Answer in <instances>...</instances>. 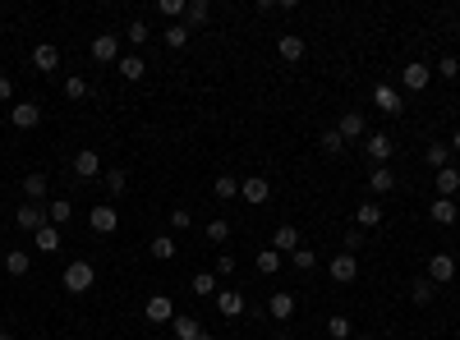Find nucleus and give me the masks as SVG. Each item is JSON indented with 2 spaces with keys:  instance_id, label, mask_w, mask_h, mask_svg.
<instances>
[{
  "instance_id": "9b49d317",
  "label": "nucleus",
  "mask_w": 460,
  "mask_h": 340,
  "mask_svg": "<svg viewBox=\"0 0 460 340\" xmlns=\"http://www.w3.org/2000/svg\"><path fill=\"white\" fill-rule=\"evenodd\" d=\"M74 175H78V179H97V175H101V161H97V152H92V147H83V152L74 156Z\"/></svg>"
},
{
  "instance_id": "f8f14e48",
  "label": "nucleus",
  "mask_w": 460,
  "mask_h": 340,
  "mask_svg": "<svg viewBox=\"0 0 460 340\" xmlns=\"http://www.w3.org/2000/svg\"><path fill=\"white\" fill-rule=\"evenodd\" d=\"M336 133L345 138V143L364 138V115H359V110H345V115H340V124H336Z\"/></svg>"
},
{
  "instance_id": "bb28decb",
  "label": "nucleus",
  "mask_w": 460,
  "mask_h": 340,
  "mask_svg": "<svg viewBox=\"0 0 460 340\" xmlns=\"http://www.w3.org/2000/svg\"><path fill=\"white\" fill-rule=\"evenodd\" d=\"M433 221H438V226H456V202H451V198H438V202H433Z\"/></svg>"
},
{
  "instance_id": "8fccbe9b",
  "label": "nucleus",
  "mask_w": 460,
  "mask_h": 340,
  "mask_svg": "<svg viewBox=\"0 0 460 340\" xmlns=\"http://www.w3.org/2000/svg\"><path fill=\"white\" fill-rule=\"evenodd\" d=\"M359 244H364V230H350V235H345V253H354Z\"/></svg>"
},
{
  "instance_id": "a211bd4d",
  "label": "nucleus",
  "mask_w": 460,
  "mask_h": 340,
  "mask_svg": "<svg viewBox=\"0 0 460 340\" xmlns=\"http://www.w3.org/2000/svg\"><path fill=\"white\" fill-rule=\"evenodd\" d=\"M276 51H281V60H290V65H295V60H304V37L285 33L281 42H276Z\"/></svg>"
},
{
  "instance_id": "de8ad7c7",
  "label": "nucleus",
  "mask_w": 460,
  "mask_h": 340,
  "mask_svg": "<svg viewBox=\"0 0 460 340\" xmlns=\"http://www.w3.org/2000/svg\"><path fill=\"white\" fill-rule=\"evenodd\" d=\"M438 74H442V78H456V74H460V60H456V55H442Z\"/></svg>"
},
{
  "instance_id": "7ed1b4c3",
  "label": "nucleus",
  "mask_w": 460,
  "mask_h": 340,
  "mask_svg": "<svg viewBox=\"0 0 460 340\" xmlns=\"http://www.w3.org/2000/svg\"><path fill=\"white\" fill-rule=\"evenodd\" d=\"M327 272H331V281H336V286H350L354 276H359V258H350V253H336V258L327 263Z\"/></svg>"
},
{
  "instance_id": "c03bdc74",
  "label": "nucleus",
  "mask_w": 460,
  "mask_h": 340,
  "mask_svg": "<svg viewBox=\"0 0 460 340\" xmlns=\"http://www.w3.org/2000/svg\"><path fill=\"white\" fill-rule=\"evenodd\" d=\"M194 295H217V281H212L208 272H198L194 276Z\"/></svg>"
},
{
  "instance_id": "864d4df0",
  "label": "nucleus",
  "mask_w": 460,
  "mask_h": 340,
  "mask_svg": "<svg viewBox=\"0 0 460 340\" xmlns=\"http://www.w3.org/2000/svg\"><path fill=\"white\" fill-rule=\"evenodd\" d=\"M0 340H14V336H10V331H0Z\"/></svg>"
},
{
  "instance_id": "3c124183",
  "label": "nucleus",
  "mask_w": 460,
  "mask_h": 340,
  "mask_svg": "<svg viewBox=\"0 0 460 340\" xmlns=\"http://www.w3.org/2000/svg\"><path fill=\"white\" fill-rule=\"evenodd\" d=\"M10 97H14V78L0 74V101H10Z\"/></svg>"
},
{
  "instance_id": "f257e3e1",
  "label": "nucleus",
  "mask_w": 460,
  "mask_h": 340,
  "mask_svg": "<svg viewBox=\"0 0 460 340\" xmlns=\"http://www.w3.org/2000/svg\"><path fill=\"white\" fill-rule=\"evenodd\" d=\"M92 286H97V267H92V263L78 258V263L65 267V290H69V295H88Z\"/></svg>"
},
{
  "instance_id": "f3484780",
  "label": "nucleus",
  "mask_w": 460,
  "mask_h": 340,
  "mask_svg": "<svg viewBox=\"0 0 460 340\" xmlns=\"http://www.w3.org/2000/svg\"><path fill=\"white\" fill-rule=\"evenodd\" d=\"M267 313H272L276 322H285L290 313H295V295H290V290H281V295H272V299H267Z\"/></svg>"
},
{
  "instance_id": "49530a36",
  "label": "nucleus",
  "mask_w": 460,
  "mask_h": 340,
  "mask_svg": "<svg viewBox=\"0 0 460 340\" xmlns=\"http://www.w3.org/2000/svg\"><path fill=\"white\" fill-rule=\"evenodd\" d=\"M189 226H194V216H189L185 207H175V212H171V230H189Z\"/></svg>"
},
{
  "instance_id": "423d86ee",
  "label": "nucleus",
  "mask_w": 460,
  "mask_h": 340,
  "mask_svg": "<svg viewBox=\"0 0 460 340\" xmlns=\"http://www.w3.org/2000/svg\"><path fill=\"white\" fill-rule=\"evenodd\" d=\"M143 318L157 322V327H161V322H175V304H171L166 295H152L148 304H143Z\"/></svg>"
},
{
  "instance_id": "9d476101",
  "label": "nucleus",
  "mask_w": 460,
  "mask_h": 340,
  "mask_svg": "<svg viewBox=\"0 0 460 340\" xmlns=\"http://www.w3.org/2000/svg\"><path fill=\"white\" fill-rule=\"evenodd\" d=\"M88 226H92L97 235H115L120 216H115V207H110V202H101V207H92V212H88Z\"/></svg>"
},
{
  "instance_id": "37998d69",
  "label": "nucleus",
  "mask_w": 460,
  "mask_h": 340,
  "mask_svg": "<svg viewBox=\"0 0 460 340\" xmlns=\"http://www.w3.org/2000/svg\"><path fill=\"white\" fill-rule=\"evenodd\" d=\"M46 216H51V226H55V221H69V216H74V207H69L65 198H55V202H51V212H46Z\"/></svg>"
},
{
  "instance_id": "5fc2aeb1",
  "label": "nucleus",
  "mask_w": 460,
  "mask_h": 340,
  "mask_svg": "<svg viewBox=\"0 0 460 340\" xmlns=\"http://www.w3.org/2000/svg\"><path fill=\"white\" fill-rule=\"evenodd\" d=\"M194 340H212V336H208V331H203V336H194Z\"/></svg>"
},
{
  "instance_id": "e433bc0d",
  "label": "nucleus",
  "mask_w": 460,
  "mask_h": 340,
  "mask_svg": "<svg viewBox=\"0 0 460 340\" xmlns=\"http://www.w3.org/2000/svg\"><path fill=\"white\" fill-rule=\"evenodd\" d=\"M433 290H438V286L424 276V281H415V286H410V299H415V304H433Z\"/></svg>"
},
{
  "instance_id": "c756f323",
  "label": "nucleus",
  "mask_w": 460,
  "mask_h": 340,
  "mask_svg": "<svg viewBox=\"0 0 460 340\" xmlns=\"http://www.w3.org/2000/svg\"><path fill=\"white\" fill-rule=\"evenodd\" d=\"M428 165H438V170H447V165H451V147L447 143H428Z\"/></svg>"
},
{
  "instance_id": "2f4dec72",
  "label": "nucleus",
  "mask_w": 460,
  "mask_h": 340,
  "mask_svg": "<svg viewBox=\"0 0 460 340\" xmlns=\"http://www.w3.org/2000/svg\"><path fill=\"white\" fill-rule=\"evenodd\" d=\"M350 318H345V313H336V318H327V336L331 340H350Z\"/></svg>"
},
{
  "instance_id": "4be33fe9",
  "label": "nucleus",
  "mask_w": 460,
  "mask_h": 340,
  "mask_svg": "<svg viewBox=\"0 0 460 340\" xmlns=\"http://www.w3.org/2000/svg\"><path fill=\"white\" fill-rule=\"evenodd\" d=\"M28 267H33V258H28L23 249H10V253H5V272H10V276H28Z\"/></svg>"
},
{
  "instance_id": "6ab92c4d",
  "label": "nucleus",
  "mask_w": 460,
  "mask_h": 340,
  "mask_svg": "<svg viewBox=\"0 0 460 340\" xmlns=\"http://www.w3.org/2000/svg\"><path fill=\"white\" fill-rule=\"evenodd\" d=\"M208 19H212V5H208V0H194V5H185V28H189V33H194L198 23H208Z\"/></svg>"
},
{
  "instance_id": "c85d7f7f",
  "label": "nucleus",
  "mask_w": 460,
  "mask_h": 340,
  "mask_svg": "<svg viewBox=\"0 0 460 340\" xmlns=\"http://www.w3.org/2000/svg\"><path fill=\"white\" fill-rule=\"evenodd\" d=\"M23 193H28V202H42V198H46V175L33 170V175L23 179Z\"/></svg>"
},
{
  "instance_id": "2eb2a0df",
  "label": "nucleus",
  "mask_w": 460,
  "mask_h": 340,
  "mask_svg": "<svg viewBox=\"0 0 460 340\" xmlns=\"http://www.w3.org/2000/svg\"><path fill=\"white\" fill-rule=\"evenodd\" d=\"M240 193L249 198V202H267V198H272V184H267L263 175H253V179H240Z\"/></svg>"
},
{
  "instance_id": "4468645a",
  "label": "nucleus",
  "mask_w": 460,
  "mask_h": 340,
  "mask_svg": "<svg viewBox=\"0 0 460 340\" xmlns=\"http://www.w3.org/2000/svg\"><path fill=\"white\" fill-rule=\"evenodd\" d=\"M373 101H378V110H387V115H401V92L387 88V83H378V88H373Z\"/></svg>"
},
{
  "instance_id": "a18cd8bd",
  "label": "nucleus",
  "mask_w": 460,
  "mask_h": 340,
  "mask_svg": "<svg viewBox=\"0 0 460 340\" xmlns=\"http://www.w3.org/2000/svg\"><path fill=\"white\" fill-rule=\"evenodd\" d=\"M161 14H166V19H180V23H185V0H161Z\"/></svg>"
},
{
  "instance_id": "a878e982",
  "label": "nucleus",
  "mask_w": 460,
  "mask_h": 340,
  "mask_svg": "<svg viewBox=\"0 0 460 340\" xmlns=\"http://www.w3.org/2000/svg\"><path fill=\"white\" fill-rule=\"evenodd\" d=\"M290 267H295V272H313V267H318V253H313V249H304V244H299V249L290 253Z\"/></svg>"
},
{
  "instance_id": "f03ea898",
  "label": "nucleus",
  "mask_w": 460,
  "mask_h": 340,
  "mask_svg": "<svg viewBox=\"0 0 460 340\" xmlns=\"http://www.w3.org/2000/svg\"><path fill=\"white\" fill-rule=\"evenodd\" d=\"M14 226H19V230H42V226H51V221H46V207L42 202H23L19 212H14Z\"/></svg>"
},
{
  "instance_id": "c9c22d12",
  "label": "nucleus",
  "mask_w": 460,
  "mask_h": 340,
  "mask_svg": "<svg viewBox=\"0 0 460 340\" xmlns=\"http://www.w3.org/2000/svg\"><path fill=\"white\" fill-rule=\"evenodd\" d=\"M212 193L221 198V202H226V198H235L240 193V179H230V175H221V179H212Z\"/></svg>"
},
{
  "instance_id": "a19ab883",
  "label": "nucleus",
  "mask_w": 460,
  "mask_h": 340,
  "mask_svg": "<svg viewBox=\"0 0 460 340\" xmlns=\"http://www.w3.org/2000/svg\"><path fill=\"white\" fill-rule=\"evenodd\" d=\"M322 152H327V156H340V152H345V138H340L336 129H327V133H322Z\"/></svg>"
},
{
  "instance_id": "dca6fc26",
  "label": "nucleus",
  "mask_w": 460,
  "mask_h": 340,
  "mask_svg": "<svg viewBox=\"0 0 460 340\" xmlns=\"http://www.w3.org/2000/svg\"><path fill=\"white\" fill-rule=\"evenodd\" d=\"M33 65L42 69V74H55V69H60V51H55L51 42H42V46L33 51Z\"/></svg>"
},
{
  "instance_id": "aec40b11",
  "label": "nucleus",
  "mask_w": 460,
  "mask_h": 340,
  "mask_svg": "<svg viewBox=\"0 0 460 340\" xmlns=\"http://www.w3.org/2000/svg\"><path fill=\"white\" fill-rule=\"evenodd\" d=\"M354 221H359V230H378V226H382V207H378V202H364V207L354 212Z\"/></svg>"
},
{
  "instance_id": "cd10ccee",
  "label": "nucleus",
  "mask_w": 460,
  "mask_h": 340,
  "mask_svg": "<svg viewBox=\"0 0 460 340\" xmlns=\"http://www.w3.org/2000/svg\"><path fill=\"white\" fill-rule=\"evenodd\" d=\"M101 184H106L110 198H120L124 189H129V175H124V170H106V175H101Z\"/></svg>"
},
{
  "instance_id": "b1692460",
  "label": "nucleus",
  "mask_w": 460,
  "mask_h": 340,
  "mask_svg": "<svg viewBox=\"0 0 460 340\" xmlns=\"http://www.w3.org/2000/svg\"><path fill=\"white\" fill-rule=\"evenodd\" d=\"M189 37H194V33H189L185 23H171V28H166V33H161V42L171 46V51H180V46H189Z\"/></svg>"
},
{
  "instance_id": "ea45409f",
  "label": "nucleus",
  "mask_w": 460,
  "mask_h": 340,
  "mask_svg": "<svg viewBox=\"0 0 460 340\" xmlns=\"http://www.w3.org/2000/svg\"><path fill=\"white\" fill-rule=\"evenodd\" d=\"M152 258H161V263H166V258H175V239H171V235H157V239H152Z\"/></svg>"
},
{
  "instance_id": "1a4fd4ad",
  "label": "nucleus",
  "mask_w": 460,
  "mask_h": 340,
  "mask_svg": "<svg viewBox=\"0 0 460 340\" xmlns=\"http://www.w3.org/2000/svg\"><path fill=\"white\" fill-rule=\"evenodd\" d=\"M428 78H433V69H428V65H419V60H410V65L401 69V88L424 92V88H428Z\"/></svg>"
},
{
  "instance_id": "0eeeda50",
  "label": "nucleus",
  "mask_w": 460,
  "mask_h": 340,
  "mask_svg": "<svg viewBox=\"0 0 460 340\" xmlns=\"http://www.w3.org/2000/svg\"><path fill=\"white\" fill-rule=\"evenodd\" d=\"M92 60H97V65H110V60H120V37H115V33L92 37Z\"/></svg>"
},
{
  "instance_id": "6e6552de",
  "label": "nucleus",
  "mask_w": 460,
  "mask_h": 340,
  "mask_svg": "<svg viewBox=\"0 0 460 340\" xmlns=\"http://www.w3.org/2000/svg\"><path fill=\"white\" fill-rule=\"evenodd\" d=\"M10 124L14 129H37V124H42V106H37V101H19V106L10 110Z\"/></svg>"
},
{
  "instance_id": "09e8293b",
  "label": "nucleus",
  "mask_w": 460,
  "mask_h": 340,
  "mask_svg": "<svg viewBox=\"0 0 460 340\" xmlns=\"http://www.w3.org/2000/svg\"><path fill=\"white\" fill-rule=\"evenodd\" d=\"M217 272H221V276L235 272V258H230V253H221V258H217Z\"/></svg>"
},
{
  "instance_id": "39448f33",
  "label": "nucleus",
  "mask_w": 460,
  "mask_h": 340,
  "mask_svg": "<svg viewBox=\"0 0 460 340\" xmlns=\"http://www.w3.org/2000/svg\"><path fill=\"white\" fill-rule=\"evenodd\" d=\"M451 276H456V258H451V253H433V258H428V281H433V286H447Z\"/></svg>"
},
{
  "instance_id": "603ef678",
  "label": "nucleus",
  "mask_w": 460,
  "mask_h": 340,
  "mask_svg": "<svg viewBox=\"0 0 460 340\" xmlns=\"http://www.w3.org/2000/svg\"><path fill=\"white\" fill-rule=\"evenodd\" d=\"M451 152H460V129H456V133H451Z\"/></svg>"
},
{
  "instance_id": "ddd939ff",
  "label": "nucleus",
  "mask_w": 460,
  "mask_h": 340,
  "mask_svg": "<svg viewBox=\"0 0 460 340\" xmlns=\"http://www.w3.org/2000/svg\"><path fill=\"white\" fill-rule=\"evenodd\" d=\"M244 308H249V304H244V295H235V290H221V295H217V313H221V318H240Z\"/></svg>"
},
{
  "instance_id": "393cba45",
  "label": "nucleus",
  "mask_w": 460,
  "mask_h": 340,
  "mask_svg": "<svg viewBox=\"0 0 460 340\" xmlns=\"http://www.w3.org/2000/svg\"><path fill=\"white\" fill-rule=\"evenodd\" d=\"M295 249H299V230H295V226H281V230H276V253L290 258Z\"/></svg>"
},
{
  "instance_id": "58836bf2",
  "label": "nucleus",
  "mask_w": 460,
  "mask_h": 340,
  "mask_svg": "<svg viewBox=\"0 0 460 340\" xmlns=\"http://www.w3.org/2000/svg\"><path fill=\"white\" fill-rule=\"evenodd\" d=\"M124 37H129L134 46H143V42H152V28H148L143 19H134V23H129V33H124Z\"/></svg>"
},
{
  "instance_id": "473e14b6",
  "label": "nucleus",
  "mask_w": 460,
  "mask_h": 340,
  "mask_svg": "<svg viewBox=\"0 0 460 340\" xmlns=\"http://www.w3.org/2000/svg\"><path fill=\"white\" fill-rule=\"evenodd\" d=\"M258 272H263V276H276V272H281V253H276V249H263V253H258Z\"/></svg>"
},
{
  "instance_id": "79ce46f5",
  "label": "nucleus",
  "mask_w": 460,
  "mask_h": 340,
  "mask_svg": "<svg viewBox=\"0 0 460 340\" xmlns=\"http://www.w3.org/2000/svg\"><path fill=\"white\" fill-rule=\"evenodd\" d=\"M208 239L212 244H226L230 239V221H208Z\"/></svg>"
},
{
  "instance_id": "f704fd0d",
  "label": "nucleus",
  "mask_w": 460,
  "mask_h": 340,
  "mask_svg": "<svg viewBox=\"0 0 460 340\" xmlns=\"http://www.w3.org/2000/svg\"><path fill=\"white\" fill-rule=\"evenodd\" d=\"M171 327H175V340H194V336H203V327H198L194 318H175Z\"/></svg>"
},
{
  "instance_id": "412c9836",
  "label": "nucleus",
  "mask_w": 460,
  "mask_h": 340,
  "mask_svg": "<svg viewBox=\"0 0 460 340\" xmlns=\"http://www.w3.org/2000/svg\"><path fill=\"white\" fill-rule=\"evenodd\" d=\"M368 189H373V193H391V189H396V175L387 170V165H373V175H368Z\"/></svg>"
},
{
  "instance_id": "6e6d98bb",
  "label": "nucleus",
  "mask_w": 460,
  "mask_h": 340,
  "mask_svg": "<svg viewBox=\"0 0 460 340\" xmlns=\"http://www.w3.org/2000/svg\"><path fill=\"white\" fill-rule=\"evenodd\" d=\"M276 340H295V336H276Z\"/></svg>"
},
{
  "instance_id": "72a5a7b5",
  "label": "nucleus",
  "mask_w": 460,
  "mask_h": 340,
  "mask_svg": "<svg viewBox=\"0 0 460 340\" xmlns=\"http://www.w3.org/2000/svg\"><path fill=\"white\" fill-rule=\"evenodd\" d=\"M143 74H148V69H143V60H138V55H124V60H120V78H129V83H138Z\"/></svg>"
},
{
  "instance_id": "7c9ffc66",
  "label": "nucleus",
  "mask_w": 460,
  "mask_h": 340,
  "mask_svg": "<svg viewBox=\"0 0 460 340\" xmlns=\"http://www.w3.org/2000/svg\"><path fill=\"white\" fill-rule=\"evenodd\" d=\"M33 239H37V249H42V253H55V249H60V230H55V226H42Z\"/></svg>"
},
{
  "instance_id": "20e7f679",
  "label": "nucleus",
  "mask_w": 460,
  "mask_h": 340,
  "mask_svg": "<svg viewBox=\"0 0 460 340\" xmlns=\"http://www.w3.org/2000/svg\"><path fill=\"white\" fill-rule=\"evenodd\" d=\"M364 152H368L373 165H387V156L396 152V147H391V133H364Z\"/></svg>"
},
{
  "instance_id": "5701e85b",
  "label": "nucleus",
  "mask_w": 460,
  "mask_h": 340,
  "mask_svg": "<svg viewBox=\"0 0 460 340\" xmlns=\"http://www.w3.org/2000/svg\"><path fill=\"white\" fill-rule=\"evenodd\" d=\"M433 184H438L442 198H451V193L460 189V170H456V165H447V170H438V179H433Z\"/></svg>"
},
{
  "instance_id": "4c0bfd02",
  "label": "nucleus",
  "mask_w": 460,
  "mask_h": 340,
  "mask_svg": "<svg viewBox=\"0 0 460 340\" xmlns=\"http://www.w3.org/2000/svg\"><path fill=\"white\" fill-rule=\"evenodd\" d=\"M88 92H92V88H88V78H65V97H69V101H83Z\"/></svg>"
}]
</instances>
